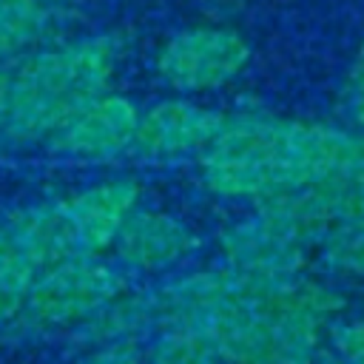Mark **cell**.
Instances as JSON below:
<instances>
[{
  "label": "cell",
  "instance_id": "cell-1",
  "mask_svg": "<svg viewBox=\"0 0 364 364\" xmlns=\"http://www.w3.org/2000/svg\"><path fill=\"white\" fill-rule=\"evenodd\" d=\"M361 165L364 136L358 131L270 114L225 117L213 142L199 154L202 185L210 193L250 202Z\"/></svg>",
  "mask_w": 364,
  "mask_h": 364
},
{
  "label": "cell",
  "instance_id": "cell-2",
  "mask_svg": "<svg viewBox=\"0 0 364 364\" xmlns=\"http://www.w3.org/2000/svg\"><path fill=\"white\" fill-rule=\"evenodd\" d=\"M119 57L117 34H85L28 51L9 74L3 134L17 145L48 142L74 114L111 91Z\"/></svg>",
  "mask_w": 364,
  "mask_h": 364
},
{
  "label": "cell",
  "instance_id": "cell-3",
  "mask_svg": "<svg viewBox=\"0 0 364 364\" xmlns=\"http://www.w3.org/2000/svg\"><path fill=\"white\" fill-rule=\"evenodd\" d=\"M128 290L125 270L94 253L54 259L34 282L23 316L34 327H77Z\"/></svg>",
  "mask_w": 364,
  "mask_h": 364
},
{
  "label": "cell",
  "instance_id": "cell-4",
  "mask_svg": "<svg viewBox=\"0 0 364 364\" xmlns=\"http://www.w3.org/2000/svg\"><path fill=\"white\" fill-rule=\"evenodd\" d=\"M250 60V43L230 26L199 23L179 28L156 54L159 80L182 94L213 91L236 80Z\"/></svg>",
  "mask_w": 364,
  "mask_h": 364
},
{
  "label": "cell",
  "instance_id": "cell-5",
  "mask_svg": "<svg viewBox=\"0 0 364 364\" xmlns=\"http://www.w3.org/2000/svg\"><path fill=\"white\" fill-rule=\"evenodd\" d=\"M60 256L54 202L20 208L0 222V324L23 316L34 282Z\"/></svg>",
  "mask_w": 364,
  "mask_h": 364
},
{
  "label": "cell",
  "instance_id": "cell-6",
  "mask_svg": "<svg viewBox=\"0 0 364 364\" xmlns=\"http://www.w3.org/2000/svg\"><path fill=\"white\" fill-rule=\"evenodd\" d=\"M316 242L287 216L256 205L250 216L236 219L219 233L222 264L250 276H296L307 264Z\"/></svg>",
  "mask_w": 364,
  "mask_h": 364
},
{
  "label": "cell",
  "instance_id": "cell-7",
  "mask_svg": "<svg viewBox=\"0 0 364 364\" xmlns=\"http://www.w3.org/2000/svg\"><path fill=\"white\" fill-rule=\"evenodd\" d=\"M139 182L131 176L105 179L88 185L60 202H54V219L60 230L63 256L111 250L125 219L139 208Z\"/></svg>",
  "mask_w": 364,
  "mask_h": 364
},
{
  "label": "cell",
  "instance_id": "cell-8",
  "mask_svg": "<svg viewBox=\"0 0 364 364\" xmlns=\"http://www.w3.org/2000/svg\"><path fill=\"white\" fill-rule=\"evenodd\" d=\"M225 114L185 97L159 100L139 111L131 154L145 162H179L199 156L219 134Z\"/></svg>",
  "mask_w": 364,
  "mask_h": 364
},
{
  "label": "cell",
  "instance_id": "cell-9",
  "mask_svg": "<svg viewBox=\"0 0 364 364\" xmlns=\"http://www.w3.org/2000/svg\"><path fill=\"white\" fill-rule=\"evenodd\" d=\"M139 108L114 91L100 94L80 114H74L51 139V151L77 162H114L131 154L136 136Z\"/></svg>",
  "mask_w": 364,
  "mask_h": 364
},
{
  "label": "cell",
  "instance_id": "cell-10",
  "mask_svg": "<svg viewBox=\"0 0 364 364\" xmlns=\"http://www.w3.org/2000/svg\"><path fill=\"white\" fill-rule=\"evenodd\" d=\"M256 205L279 210L282 216L296 222L313 242H318L330 225L364 216V165L327 173L296 191L259 199Z\"/></svg>",
  "mask_w": 364,
  "mask_h": 364
},
{
  "label": "cell",
  "instance_id": "cell-11",
  "mask_svg": "<svg viewBox=\"0 0 364 364\" xmlns=\"http://www.w3.org/2000/svg\"><path fill=\"white\" fill-rule=\"evenodd\" d=\"M196 247V233L188 222L168 210L136 208L111 250L125 273H165L176 267Z\"/></svg>",
  "mask_w": 364,
  "mask_h": 364
},
{
  "label": "cell",
  "instance_id": "cell-12",
  "mask_svg": "<svg viewBox=\"0 0 364 364\" xmlns=\"http://www.w3.org/2000/svg\"><path fill=\"white\" fill-rule=\"evenodd\" d=\"M151 327H156L151 290H136V293L125 290L111 304H105L100 313H94L88 321L77 324V336L88 344L125 341V338L136 341Z\"/></svg>",
  "mask_w": 364,
  "mask_h": 364
},
{
  "label": "cell",
  "instance_id": "cell-13",
  "mask_svg": "<svg viewBox=\"0 0 364 364\" xmlns=\"http://www.w3.org/2000/svg\"><path fill=\"white\" fill-rule=\"evenodd\" d=\"M54 9L37 0H0V65L17 60L51 34Z\"/></svg>",
  "mask_w": 364,
  "mask_h": 364
},
{
  "label": "cell",
  "instance_id": "cell-14",
  "mask_svg": "<svg viewBox=\"0 0 364 364\" xmlns=\"http://www.w3.org/2000/svg\"><path fill=\"white\" fill-rule=\"evenodd\" d=\"M145 364H225L219 347L199 330L165 324L145 353Z\"/></svg>",
  "mask_w": 364,
  "mask_h": 364
},
{
  "label": "cell",
  "instance_id": "cell-15",
  "mask_svg": "<svg viewBox=\"0 0 364 364\" xmlns=\"http://www.w3.org/2000/svg\"><path fill=\"white\" fill-rule=\"evenodd\" d=\"M316 250L327 270L341 276H364V216L330 225L316 242Z\"/></svg>",
  "mask_w": 364,
  "mask_h": 364
},
{
  "label": "cell",
  "instance_id": "cell-16",
  "mask_svg": "<svg viewBox=\"0 0 364 364\" xmlns=\"http://www.w3.org/2000/svg\"><path fill=\"white\" fill-rule=\"evenodd\" d=\"M74 364H145V353L139 350V344L134 338L105 341V344H94Z\"/></svg>",
  "mask_w": 364,
  "mask_h": 364
},
{
  "label": "cell",
  "instance_id": "cell-17",
  "mask_svg": "<svg viewBox=\"0 0 364 364\" xmlns=\"http://www.w3.org/2000/svg\"><path fill=\"white\" fill-rule=\"evenodd\" d=\"M330 341L338 358H344L347 364H364V318L333 324Z\"/></svg>",
  "mask_w": 364,
  "mask_h": 364
},
{
  "label": "cell",
  "instance_id": "cell-18",
  "mask_svg": "<svg viewBox=\"0 0 364 364\" xmlns=\"http://www.w3.org/2000/svg\"><path fill=\"white\" fill-rule=\"evenodd\" d=\"M344 114L353 125V131H358L364 136V46L353 63L347 88H344Z\"/></svg>",
  "mask_w": 364,
  "mask_h": 364
},
{
  "label": "cell",
  "instance_id": "cell-19",
  "mask_svg": "<svg viewBox=\"0 0 364 364\" xmlns=\"http://www.w3.org/2000/svg\"><path fill=\"white\" fill-rule=\"evenodd\" d=\"M9 74H11V68L0 65V134L6 125V108H9Z\"/></svg>",
  "mask_w": 364,
  "mask_h": 364
},
{
  "label": "cell",
  "instance_id": "cell-20",
  "mask_svg": "<svg viewBox=\"0 0 364 364\" xmlns=\"http://www.w3.org/2000/svg\"><path fill=\"white\" fill-rule=\"evenodd\" d=\"M37 3H43V6H51V9H57V6H68V3H77V0H37Z\"/></svg>",
  "mask_w": 364,
  "mask_h": 364
},
{
  "label": "cell",
  "instance_id": "cell-21",
  "mask_svg": "<svg viewBox=\"0 0 364 364\" xmlns=\"http://www.w3.org/2000/svg\"><path fill=\"white\" fill-rule=\"evenodd\" d=\"M318 364H347V361H344V358H338V355L333 353V355H324V358H321Z\"/></svg>",
  "mask_w": 364,
  "mask_h": 364
}]
</instances>
